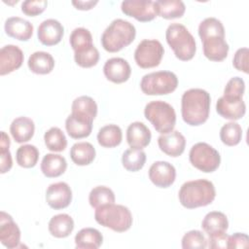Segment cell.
<instances>
[{
	"label": "cell",
	"instance_id": "6da1fadb",
	"mask_svg": "<svg viewBox=\"0 0 249 249\" xmlns=\"http://www.w3.org/2000/svg\"><path fill=\"white\" fill-rule=\"evenodd\" d=\"M210 94L202 89L186 90L181 99V114L183 121L192 126L204 124L210 112Z\"/></svg>",
	"mask_w": 249,
	"mask_h": 249
},
{
	"label": "cell",
	"instance_id": "7a4b0ae2",
	"mask_svg": "<svg viewBox=\"0 0 249 249\" xmlns=\"http://www.w3.org/2000/svg\"><path fill=\"white\" fill-rule=\"evenodd\" d=\"M178 196L185 208L194 209L212 203L216 196V190L213 183L206 179L192 180L181 186Z\"/></svg>",
	"mask_w": 249,
	"mask_h": 249
},
{
	"label": "cell",
	"instance_id": "3957f363",
	"mask_svg": "<svg viewBox=\"0 0 249 249\" xmlns=\"http://www.w3.org/2000/svg\"><path fill=\"white\" fill-rule=\"evenodd\" d=\"M136 36L134 25L124 19H114L101 35V45L109 53H117L130 45Z\"/></svg>",
	"mask_w": 249,
	"mask_h": 249
},
{
	"label": "cell",
	"instance_id": "277c9868",
	"mask_svg": "<svg viewBox=\"0 0 249 249\" xmlns=\"http://www.w3.org/2000/svg\"><path fill=\"white\" fill-rule=\"evenodd\" d=\"M165 38L178 59L188 61L195 56L196 52V40L185 25L177 22L169 24Z\"/></svg>",
	"mask_w": 249,
	"mask_h": 249
},
{
	"label": "cell",
	"instance_id": "5b68a950",
	"mask_svg": "<svg viewBox=\"0 0 249 249\" xmlns=\"http://www.w3.org/2000/svg\"><path fill=\"white\" fill-rule=\"evenodd\" d=\"M95 221L117 232H124L132 226V214L130 210L121 204H107L96 208L94 213Z\"/></svg>",
	"mask_w": 249,
	"mask_h": 249
},
{
	"label": "cell",
	"instance_id": "8992f818",
	"mask_svg": "<svg viewBox=\"0 0 249 249\" xmlns=\"http://www.w3.org/2000/svg\"><path fill=\"white\" fill-rule=\"evenodd\" d=\"M144 116L153 124L155 129L161 134L172 131L176 124L174 108L162 100L149 102L145 106Z\"/></svg>",
	"mask_w": 249,
	"mask_h": 249
},
{
	"label": "cell",
	"instance_id": "52a82bcc",
	"mask_svg": "<svg viewBox=\"0 0 249 249\" xmlns=\"http://www.w3.org/2000/svg\"><path fill=\"white\" fill-rule=\"evenodd\" d=\"M178 86V78L171 71H157L146 74L140 82L141 90L147 95H164L173 92Z\"/></svg>",
	"mask_w": 249,
	"mask_h": 249
},
{
	"label": "cell",
	"instance_id": "ba28073f",
	"mask_svg": "<svg viewBox=\"0 0 249 249\" xmlns=\"http://www.w3.org/2000/svg\"><path fill=\"white\" fill-rule=\"evenodd\" d=\"M189 160L193 166L205 173L215 171L221 163L218 151L205 142H198L191 148Z\"/></svg>",
	"mask_w": 249,
	"mask_h": 249
},
{
	"label": "cell",
	"instance_id": "9c48e42d",
	"mask_svg": "<svg viewBox=\"0 0 249 249\" xmlns=\"http://www.w3.org/2000/svg\"><path fill=\"white\" fill-rule=\"evenodd\" d=\"M164 49L160 41L145 39L138 44L134 52V59L139 67L148 69L158 66L161 61Z\"/></svg>",
	"mask_w": 249,
	"mask_h": 249
},
{
	"label": "cell",
	"instance_id": "30bf717a",
	"mask_svg": "<svg viewBox=\"0 0 249 249\" xmlns=\"http://www.w3.org/2000/svg\"><path fill=\"white\" fill-rule=\"evenodd\" d=\"M121 9L124 15L141 22L151 21L158 16L155 2L152 0H124Z\"/></svg>",
	"mask_w": 249,
	"mask_h": 249
},
{
	"label": "cell",
	"instance_id": "8fae6325",
	"mask_svg": "<svg viewBox=\"0 0 249 249\" xmlns=\"http://www.w3.org/2000/svg\"><path fill=\"white\" fill-rule=\"evenodd\" d=\"M46 201L54 210L66 208L72 201L71 188L65 182L51 184L46 192Z\"/></svg>",
	"mask_w": 249,
	"mask_h": 249
},
{
	"label": "cell",
	"instance_id": "7c38bea8",
	"mask_svg": "<svg viewBox=\"0 0 249 249\" xmlns=\"http://www.w3.org/2000/svg\"><path fill=\"white\" fill-rule=\"evenodd\" d=\"M149 178L155 186L159 188H168L175 181V167L168 161H155L149 168Z\"/></svg>",
	"mask_w": 249,
	"mask_h": 249
},
{
	"label": "cell",
	"instance_id": "4fadbf2b",
	"mask_svg": "<svg viewBox=\"0 0 249 249\" xmlns=\"http://www.w3.org/2000/svg\"><path fill=\"white\" fill-rule=\"evenodd\" d=\"M0 241L7 248H16L20 242V230L11 215L0 212Z\"/></svg>",
	"mask_w": 249,
	"mask_h": 249
},
{
	"label": "cell",
	"instance_id": "5bb4252c",
	"mask_svg": "<svg viewBox=\"0 0 249 249\" xmlns=\"http://www.w3.org/2000/svg\"><path fill=\"white\" fill-rule=\"evenodd\" d=\"M103 73L107 80L115 84L126 82L131 74L129 63L122 57H112L106 60L103 66Z\"/></svg>",
	"mask_w": 249,
	"mask_h": 249
},
{
	"label": "cell",
	"instance_id": "9a60e30c",
	"mask_svg": "<svg viewBox=\"0 0 249 249\" xmlns=\"http://www.w3.org/2000/svg\"><path fill=\"white\" fill-rule=\"evenodd\" d=\"M63 34V25L54 18H48L42 21L37 31L39 41L45 46H54L58 44L61 41Z\"/></svg>",
	"mask_w": 249,
	"mask_h": 249
},
{
	"label": "cell",
	"instance_id": "2e32d148",
	"mask_svg": "<svg viewBox=\"0 0 249 249\" xmlns=\"http://www.w3.org/2000/svg\"><path fill=\"white\" fill-rule=\"evenodd\" d=\"M23 59V53L18 46H4L0 50V75L4 76L18 69Z\"/></svg>",
	"mask_w": 249,
	"mask_h": 249
},
{
	"label": "cell",
	"instance_id": "e0dca14e",
	"mask_svg": "<svg viewBox=\"0 0 249 249\" xmlns=\"http://www.w3.org/2000/svg\"><path fill=\"white\" fill-rule=\"evenodd\" d=\"M216 111L221 117L227 120L236 121L245 115L246 105L242 98L235 99L221 96L217 100Z\"/></svg>",
	"mask_w": 249,
	"mask_h": 249
},
{
	"label": "cell",
	"instance_id": "ac0fdd59",
	"mask_svg": "<svg viewBox=\"0 0 249 249\" xmlns=\"http://www.w3.org/2000/svg\"><path fill=\"white\" fill-rule=\"evenodd\" d=\"M158 144L164 154L169 157H179L183 154L186 147V139L178 130H172L168 133L161 134L158 138Z\"/></svg>",
	"mask_w": 249,
	"mask_h": 249
},
{
	"label": "cell",
	"instance_id": "d6986e66",
	"mask_svg": "<svg viewBox=\"0 0 249 249\" xmlns=\"http://www.w3.org/2000/svg\"><path fill=\"white\" fill-rule=\"evenodd\" d=\"M5 32L8 36L19 41H28L33 34V25L26 19L19 17H11L4 24Z\"/></svg>",
	"mask_w": 249,
	"mask_h": 249
},
{
	"label": "cell",
	"instance_id": "ffe728a7",
	"mask_svg": "<svg viewBox=\"0 0 249 249\" xmlns=\"http://www.w3.org/2000/svg\"><path fill=\"white\" fill-rule=\"evenodd\" d=\"M151 138L150 129L141 122L130 124L126 129V141L130 148L142 150L150 144Z\"/></svg>",
	"mask_w": 249,
	"mask_h": 249
},
{
	"label": "cell",
	"instance_id": "44dd1931",
	"mask_svg": "<svg viewBox=\"0 0 249 249\" xmlns=\"http://www.w3.org/2000/svg\"><path fill=\"white\" fill-rule=\"evenodd\" d=\"M92 120L71 113L65 121V128L68 135L74 139L88 137L92 130Z\"/></svg>",
	"mask_w": 249,
	"mask_h": 249
},
{
	"label": "cell",
	"instance_id": "7402d4cb",
	"mask_svg": "<svg viewBox=\"0 0 249 249\" xmlns=\"http://www.w3.org/2000/svg\"><path fill=\"white\" fill-rule=\"evenodd\" d=\"M203 54L212 61H222L228 56L230 47L224 37H209L202 40Z\"/></svg>",
	"mask_w": 249,
	"mask_h": 249
},
{
	"label": "cell",
	"instance_id": "603a6c76",
	"mask_svg": "<svg viewBox=\"0 0 249 249\" xmlns=\"http://www.w3.org/2000/svg\"><path fill=\"white\" fill-rule=\"evenodd\" d=\"M34 131V122L27 117L16 118L10 125V132L15 141L18 143H24L29 141L33 137Z\"/></svg>",
	"mask_w": 249,
	"mask_h": 249
},
{
	"label": "cell",
	"instance_id": "cb8c5ba5",
	"mask_svg": "<svg viewBox=\"0 0 249 249\" xmlns=\"http://www.w3.org/2000/svg\"><path fill=\"white\" fill-rule=\"evenodd\" d=\"M67 162L64 157L58 154H47L41 161V171L48 178H55L65 172Z\"/></svg>",
	"mask_w": 249,
	"mask_h": 249
},
{
	"label": "cell",
	"instance_id": "d4e9b609",
	"mask_svg": "<svg viewBox=\"0 0 249 249\" xmlns=\"http://www.w3.org/2000/svg\"><path fill=\"white\" fill-rule=\"evenodd\" d=\"M202 230L208 234H216L226 232L229 228L227 216L220 211H211L207 213L201 222Z\"/></svg>",
	"mask_w": 249,
	"mask_h": 249
},
{
	"label": "cell",
	"instance_id": "484cf974",
	"mask_svg": "<svg viewBox=\"0 0 249 249\" xmlns=\"http://www.w3.org/2000/svg\"><path fill=\"white\" fill-rule=\"evenodd\" d=\"M50 233L57 238H64L71 234L74 230V221L68 214H57L51 218L49 222Z\"/></svg>",
	"mask_w": 249,
	"mask_h": 249
},
{
	"label": "cell",
	"instance_id": "4316f807",
	"mask_svg": "<svg viewBox=\"0 0 249 249\" xmlns=\"http://www.w3.org/2000/svg\"><path fill=\"white\" fill-rule=\"evenodd\" d=\"M27 65L31 72L45 75L53 71L54 67V59L53 55L47 52H35L29 56Z\"/></svg>",
	"mask_w": 249,
	"mask_h": 249
},
{
	"label": "cell",
	"instance_id": "83f0119b",
	"mask_svg": "<svg viewBox=\"0 0 249 249\" xmlns=\"http://www.w3.org/2000/svg\"><path fill=\"white\" fill-rule=\"evenodd\" d=\"M103 242L101 232L93 228H85L75 235L76 248L79 249H97Z\"/></svg>",
	"mask_w": 249,
	"mask_h": 249
},
{
	"label": "cell",
	"instance_id": "f1b7e54d",
	"mask_svg": "<svg viewBox=\"0 0 249 249\" xmlns=\"http://www.w3.org/2000/svg\"><path fill=\"white\" fill-rule=\"evenodd\" d=\"M157 13L160 17L172 19L183 17L186 7L181 0H158L155 2Z\"/></svg>",
	"mask_w": 249,
	"mask_h": 249
},
{
	"label": "cell",
	"instance_id": "f546056e",
	"mask_svg": "<svg viewBox=\"0 0 249 249\" xmlns=\"http://www.w3.org/2000/svg\"><path fill=\"white\" fill-rule=\"evenodd\" d=\"M70 158L77 165H88L95 158V149L89 142L75 143L70 150Z\"/></svg>",
	"mask_w": 249,
	"mask_h": 249
},
{
	"label": "cell",
	"instance_id": "4dcf8cb0",
	"mask_svg": "<svg viewBox=\"0 0 249 249\" xmlns=\"http://www.w3.org/2000/svg\"><path fill=\"white\" fill-rule=\"evenodd\" d=\"M123 132L117 124H107L102 126L97 133L98 144L104 148H114L121 144Z\"/></svg>",
	"mask_w": 249,
	"mask_h": 249
},
{
	"label": "cell",
	"instance_id": "1f68e13d",
	"mask_svg": "<svg viewBox=\"0 0 249 249\" xmlns=\"http://www.w3.org/2000/svg\"><path fill=\"white\" fill-rule=\"evenodd\" d=\"M72 113L88 118L89 120H94L97 115V104L96 102L88 95H82L74 99L72 102Z\"/></svg>",
	"mask_w": 249,
	"mask_h": 249
},
{
	"label": "cell",
	"instance_id": "d6a6232c",
	"mask_svg": "<svg viewBox=\"0 0 249 249\" xmlns=\"http://www.w3.org/2000/svg\"><path fill=\"white\" fill-rule=\"evenodd\" d=\"M145 162L146 154L140 149H127L124 152L122 157V163L124 167L131 172H136L142 169Z\"/></svg>",
	"mask_w": 249,
	"mask_h": 249
},
{
	"label": "cell",
	"instance_id": "836d02e7",
	"mask_svg": "<svg viewBox=\"0 0 249 249\" xmlns=\"http://www.w3.org/2000/svg\"><path fill=\"white\" fill-rule=\"evenodd\" d=\"M89 202L91 207L96 209L103 205L114 203L115 194L106 186H97L90 191L89 195Z\"/></svg>",
	"mask_w": 249,
	"mask_h": 249
},
{
	"label": "cell",
	"instance_id": "e575fe53",
	"mask_svg": "<svg viewBox=\"0 0 249 249\" xmlns=\"http://www.w3.org/2000/svg\"><path fill=\"white\" fill-rule=\"evenodd\" d=\"M46 147L53 152H62L67 146V139L63 131L56 126L51 127L44 134Z\"/></svg>",
	"mask_w": 249,
	"mask_h": 249
},
{
	"label": "cell",
	"instance_id": "d590c367",
	"mask_svg": "<svg viewBox=\"0 0 249 249\" xmlns=\"http://www.w3.org/2000/svg\"><path fill=\"white\" fill-rule=\"evenodd\" d=\"M198 35L202 40L209 37H224L225 28L221 20L216 18H207L203 19L198 25Z\"/></svg>",
	"mask_w": 249,
	"mask_h": 249
},
{
	"label": "cell",
	"instance_id": "8d00e7d4",
	"mask_svg": "<svg viewBox=\"0 0 249 249\" xmlns=\"http://www.w3.org/2000/svg\"><path fill=\"white\" fill-rule=\"evenodd\" d=\"M17 162L24 168L34 167L39 159V151L34 145L26 144L20 146L16 153Z\"/></svg>",
	"mask_w": 249,
	"mask_h": 249
},
{
	"label": "cell",
	"instance_id": "74e56055",
	"mask_svg": "<svg viewBox=\"0 0 249 249\" xmlns=\"http://www.w3.org/2000/svg\"><path fill=\"white\" fill-rule=\"evenodd\" d=\"M242 128L239 124L230 122L225 124L220 130L221 141L227 146H235L241 141Z\"/></svg>",
	"mask_w": 249,
	"mask_h": 249
},
{
	"label": "cell",
	"instance_id": "f35d334b",
	"mask_svg": "<svg viewBox=\"0 0 249 249\" xmlns=\"http://www.w3.org/2000/svg\"><path fill=\"white\" fill-rule=\"evenodd\" d=\"M69 42L70 46L74 50V53L82 51L93 45L91 33L89 29L85 27L75 28L70 34Z\"/></svg>",
	"mask_w": 249,
	"mask_h": 249
},
{
	"label": "cell",
	"instance_id": "ab89813d",
	"mask_svg": "<svg viewBox=\"0 0 249 249\" xmlns=\"http://www.w3.org/2000/svg\"><path fill=\"white\" fill-rule=\"evenodd\" d=\"M74 59L75 62L83 67V68H89L97 64L99 60V52L98 50L92 45L87 49H84L79 52L74 53Z\"/></svg>",
	"mask_w": 249,
	"mask_h": 249
},
{
	"label": "cell",
	"instance_id": "60d3db41",
	"mask_svg": "<svg viewBox=\"0 0 249 249\" xmlns=\"http://www.w3.org/2000/svg\"><path fill=\"white\" fill-rule=\"evenodd\" d=\"M10 138L5 131H1L0 140V172L2 174L8 172L13 165L12 155L9 151Z\"/></svg>",
	"mask_w": 249,
	"mask_h": 249
},
{
	"label": "cell",
	"instance_id": "b9f144b4",
	"mask_svg": "<svg viewBox=\"0 0 249 249\" xmlns=\"http://www.w3.org/2000/svg\"><path fill=\"white\" fill-rule=\"evenodd\" d=\"M207 247V239L199 231L193 230L186 232L182 238V248L184 249H203Z\"/></svg>",
	"mask_w": 249,
	"mask_h": 249
},
{
	"label": "cell",
	"instance_id": "7bdbcfd3",
	"mask_svg": "<svg viewBox=\"0 0 249 249\" xmlns=\"http://www.w3.org/2000/svg\"><path fill=\"white\" fill-rule=\"evenodd\" d=\"M245 91V83L240 77H232L224 89V95L227 98H242Z\"/></svg>",
	"mask_w": 249,
	"mask_h": 249
},
{
	"label": "cell",
	"instance_id": "ee69618b",
	"mask_svg": "<svg viewBox=\"0 0 249 249\" xmlns=\"http://www.w3.org/2000/svg\"><path fill=\"white\" fill-rule=\"evenodd\" d=\"M48 6L46 0H26L21 4V11L23 14L29 17H35L42 14Z\"/></svg>",
	"mask_w": 249,
	"mask_h": 249
},
{
	"label": "cell",
	"instance_id": "f6af8a7d",
	"mask_svg": "<svg viewBox=\"0 0 249 249\" xmlns=\"http://www.w3.org/2000/svg\"><path fill=\"white\" fill-rule=\"evenodd\" d=\"M248 48H240L235 52L232 59L233 67L246 74H248Z\"/></svg>",
	"mask_w": 249,
	"mask_h": 249
},
{
	"label": "cell",
	"instance_id": "bcb514c9",
	"mask_svg": "<svg viewBox=\"0 0 249 249\" xmlns=\"http://www.w3.org/2000/svg\"><path fill=\"white\" fill-rule=\"evenodd\" d=\"M249 247V237L246 233L235 232L231 235H229L227 248L235 249V248H248Z\"/></svg>",
	"mask_w": 249,
	"mask_h": 249
},
{
	"label": "cell",
	"instance_id": "7dc6e473",
	"mask_svg": "<svg viewBox=\"0 0 249 249\" xmlns=\"http://www.w3.org/2000/svg\"><path fill=\"white\" fill-rule=\"evenodd\" d=\"M209 238L207 240L208 246L212 249H225L227 248L229 235L226 232L216 233L212 235H208Z\"/></svg>",
	"mask_w": 249,
	"mask_h": 249
},
{
	"label": "cell",
	"instance_id": "c3c4849f",
	"mask_svg": "<svg viewBox=\"0 0 249 249\" xmlns=\"http://www.w3.org/2000/svg\"><path fill=\"white\" fill-rule=\"evenodd\" d=\"M98 3L97 0H89V1H72V4L76 7V9L78 10H82V11H86V10H90L91 8H93L96 4Z\"/></svg>",
	"mask_w": 249,
	"mask_h": 249
}]
</instances>
